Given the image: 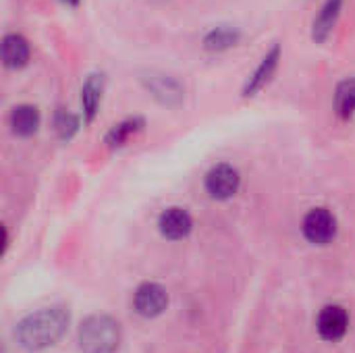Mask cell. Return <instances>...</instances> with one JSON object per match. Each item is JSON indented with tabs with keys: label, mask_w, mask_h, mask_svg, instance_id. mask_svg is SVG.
I'll return each instance as SVG.
<instances>
[{
	"label": "cell",
	"mask_w": 355,
	"mask_h": 353,
	"mask_svg": "<svg viewBox=\"0 0 355 353\" xmlns=\"http://www.w3.org/2000/svg\"><path fill=\"white\" fill-rule=\"evenodd\" d=\"M241 40V33L237 27L231 25H218L214 29H210L204 37V48L208 52H225L229 48H233L237 42Z\"/></svg>",
	"instance_id": "obj_14"
},
{
	"label": "cell",
	"mask_w": 355,
	"mask_h": 353,
	"mask_svg": "<svg viewBox=\"0 0 355 353\" xmlns=\"http://www.w3.org/2000/svg\"><path fill=\"white\" fill-rule=\"evenodd\" d=\"M2 60L8 69H21L29 60V44L19 33H8L2 40Z\"/></svg>",
	"instance_id": "obj_12"
},
{
	"label": "cell",
	"mask_w": 355,
	"mask_h": 353,
	"mask_svg": "<svg viewBox=\"0 0 355 353\" xmlns=\"http://www.w3.org/2000/svg\"><path fill=\"white\" fill-rule=\"evenodd\" d=\"M304 237L314 246H327L337 235V218L329 208H312L304 216Z\"/></svg>",
	"instance_id": "obj_4"
},
{
	"label": "cell",
	"mask_w": 355,
	"mask_h": 353,
	"mask_svg": "<svg viewBox=\"0 0 355 353\" xmlns=\"http://www.w3.org/2000/svg\"><path fill=\"white\" fill-rule=\"evenodd\" d=\"M239 185H241L239 171L233 164H227V162L216 164L206 175V191L214 200H229V198H233L239 191Z\"/></svg>",
	"instance_id": "obj_5"
},
{
	"label": "cell",
	"mask_w": 355,
	"mask_h": 353,
	"mask_svg": "<svg viewBox=\"0 0 355 353\" xmlns=\"http://www.w3.org/2000/svg\"><path fill=\"white\" fill-rule=\"evenodd\" d=\"M139 81L146 87V92L154 100H158L162 106L175 108V106H179L185 100V87L173 75H166L162 71L150 69V71H144L139 75Z\"/></svg>",
	"instance_id": "obj_3"
},
{
	"label": "cell",
	"mask_w": 355,
	"mask_h": 353,
	"mask_svg": "<svg viewBox=\"0 0 355 353\" xmlns=\"http://www.w3.org/2000/svg\"><path fill=\"white\" fill-rule=\"evenodd\" d=\"M168 306V293L164 287L156 283H144L137 287L135 298H133V308L139 316L144 318H154L160 316Z\"/></svg>",
	"instance_id": "obj_6"
},
{
	"label": "cell",
	"mask_w": 355,
	"mask_h": 353,
	"mask_svg": "<svg viewBox=\"0 0 355 353\" xmlns=\"http://www.w3.org/2000/svg\"><path fill=\"white\" fill-rule=\"evenodd\" d=\"M64 4H71V6H77L79 4V0H62Z\"/></svg>",
	"instance_id": "obj_18"
},
{
	"label": "cell",
	"mask_w": 355,
	"mask_h": 353,
	"mask_svg": "<svg viewBox=\"0 0 355 353\" xmlns=\"http://www.w3.org/2000/svg\"><path fill=\"white\" fill-rule=\"evenodd\" d=\"M121 343V327L106 314H94L79 327V347L83 353H114Z\"/></svg>",
	"instance_id": "obj_2"
},
{
	"label": "cell",
	"mask_w": 355,
	"mask_h": 353,
	"mask_svg": "<svg viewBox=\"0 0 355 353\" xmlns=\"http://www.w3.org/2000/svg\"><path fill=\"white\" fill-rule=\"evenodd\" d=\"M54 127H56V133L62 141H69L77 131H79V119L67 110H60L54 119Z\"/></svg>",
	"instance_id": "obj_17"
},
{
	"label": "cell",
	"mask_w": 355,
	"mask_h": 353,
	"mask_svg": "<svg viewBox=\"0 0 355 353\" xmlns=\"http://www.w3.org/2000/svg\"><path fill=\"white\" fill-rule=\"evenodd\" d=\"M279 60H281V48H279V44H275V46L264 54V58L260 60V64L256 67V71L250 75L248 83L243 85V98L256 96L260 89H264V87L270 83V79H272L275 73H277Z\"/></svg>",
	"instance_id": "obj_8"
},
{
	"label": "cell",
	"mask_w": 355,
	"mask_h": 353,
	"mask_svg": "<svg viewBox=\"0 0 355 353\" xmlns=\"http://www.w3.org/2000/svg\"><path fill=\"white\" fill-rule=\"evenodd\" d=\"M10 129L15 135L29 137L37 131L40 127V110L31 104H19L10 112Z\"/></svg>",
	"instance_id": "obj_13"
},
{
	"label": "cell",
	"mask_w": 355,
	"mask_h": 353,
	"mask_svg": "<svg viewBox=\"0 0 355 353\" xmlns=\"http://www.w3.org/2000/svg\"><path fill=\"white\" fill-rule=\"evenodd\" d=\"M191 227H193V221H191L189 212L183 208H168L158 218V229H160L162 237H166L171 241L185 239L191 233Z\"/></svg>",
	"instance_id": "obj_9"
},
{
	"label": "cell",
	"mask_w": 355,
	"mask_h": 353,
	"mask_svg": "<svg viewBox=\"0 0 355 353\" xmlns=\"http://www.w3.org/2000/svg\"><path fill=\"white\" fill-rule=\"evenodd\" d=\"M335 112L339 119L349 121L355 114V79L347 77L339 81L335 89Z\"/></svg>",
	"instance_id": "obj_15"
},
{
	"label": "cell",
	"mask_w": 355,
	"mask_h": 353,
	"mask_svg": "<svg viewBox=\"0 0 355 353\" xmlns=\"http://www.w3.org/2000/svg\"><path fill=\"white\" fill-rule=\"evenodd\" d=\"M102 94H104V77L98 73L89 75L81 87V108H83V117L87 123L96 119L100 104H102Z\"/></svg>",
	"instance_id": "obj_11"
},
{
	"label": "cell",
	"mask_w": 355,
	"mask_h": 353,
	"mask_svg": "<svg viewBox=\"0 0 355 353\" xmlns=\"http://www.w3.org/2000/svg\"><path fill=\"white\" fill-rule=\"evenodd\" d=\"M71 322V314L62 306L42 308L29 316H25L17 329L15 339L27 352H42L56 345L67 333Z\"/></svg>",
	"instance_id": "obj_1"
},
{
	"label": "cell",
	"mask_w": 355,
	"mask_h": 353,
	"mask_svg": "<svg viewBox=\"0 0 355 353\" xmlns=\"http://www.w3.org/2000/svg\"><path fill=\"white\" fill-rule=\"evenodd\" d=\"M144 129V121L139 117H133V119H127L119 125H114L108 135H106V144L110 148H121L129 141V137H133L135 133H139Z\"/></svg>",
	"instance_id": "obj_16"
},
{
	"label": "cell",
	"mask_w": 355,
	"mask_h": 353,
	"mask_svg": "<svg viewBox=\"0 0 355 353\" xmlns=\"http://www.w3.org/2000/svg\"><path fill=\"white\" fill-rule=\"evenodd\" d=\"M341 10H343V0H327L318 12V17L314 19V25H312V37L322 44L331 37L339 17H341Z\"/></svg>",
	"instance_id": "obj_10"
},
{
	"label": "cell",
	"mask_w": 355,
	"mask_h": 353,
	"mask_svg": "<svg viewBox=\"0 0 355 353\" xmlns=\"http://www.w3.org/2000/svg\"><path fill=\"white\" fill-rule=\"evenodd\" d=\"M318 335L324 341H339L345 337L347 329H349V314L345 308L341 306H327L322 308V312L318 314V322H316Z\"/></svg>",
	"instance_id": "obj_7"
}]
</instances>
